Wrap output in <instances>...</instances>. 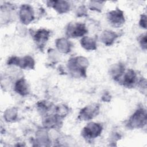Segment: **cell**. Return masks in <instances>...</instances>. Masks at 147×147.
Returning a JSON list of instances; mask_svg holds the SVG:
<instances>
[{
  "mask_svg": "<svg viewBox=\"0 0 147 147\" xmlns=\"http://www.w3.org/2000/svg\"><path fill=\"white\" fill-rule=\"evenodd\" d=\"M146 113L143 109H139L132 115L129 121V125L133 127H143L146 123Z\"/></svg>",
  "mask_w": 147,
  "mask_h": 147,
  "instance_id": "1",
  "label": "cell"
},
{
  "mask_svg": "<svg viewBox=\"0 0 147 147\" xmlns=\"http://www.w3.org/2000/svg\"><path fill=\"white\" fill-rule=\"evenodd\" d=\"M102 131V126L99 123H90L83 130V136L86 138H94Z\"/></svg>",
  "mask_w": 147,
  "mask_h": 147,
  "instance_id": "2",
  "label": "cell"
},
{
  "mask_svg": "<svg viewBox=\"0 0 147 147\" xmlns=\"http://www.w3.org/2000/svg\"><path fill=\"white\" fill-rule=\"evenodd\" d=\"M108 18L111 24L115 27L120 26L125 21L122 11L119 10L111 11L108 13Z\"/></svg>",
  "mask_w": 147,
  "mask_h": 147,
  "instance_id": "3",
  "label": "cell"
},
{
  "mask_svg": "<svg viewBox=\"0 0 147 147\" xmlns=\"http://www.w3.org/2000/svg\"><path fill=\"white\" fill-rule=\"evenodd\" d=\"M87 32L84 25L76 24L75 25H70L67 30V33L69 36L72 37L83 36Z\"/></svg>",
  "mask_w": 147,
  "mask_h": 147,
  "instance_id": "4",
  "label": "cell"
},
{
  "mask_svg": "<svg viewBox=\"0 0 147 147\" xmlns=\"http://www.w3.org/2000/svg\"><path fill=\"white\" fill-rule=\"evenodd\" d=\"M20 18L22 22L29 24L33 19V12L31 7L27 5H22L20 10Z\"/></svg>",
  "mask_w": 147,
  "mask_h": 147,
  "instance_id": "5",
  "label": "cell"
},
{
  "mask_svg": "<svg viewBox=\"0 0 147 147\" xmlns=\"http://www.w3.org/2000/svg\"><path fill=\"white\" fill-rule=\"evenodd\" d=\"M98 111L99 107L96 105L88 106L81 110L80 116L84 120H90L98 114Z\"/></svg>",
  "mask_w": 147,
  "mask_h": 147,
  "instance_id": "6",
  "label": "cell"
},
{
  "mask_svg": "<svg viewBox=\"0 0 147 147\" xmlns=\"http://www.w3.org/2000/svg\"><path fill=\"white\" fill-rule=\"evenodd\" d=\"M15 90L17 92L21 95H25L28 93V85L24 79H21L17 82L15 86Z\"/></svg>",
  "mask_w": 147,
  "mask_h": 147,
  "instance_id": "7",
  "label": "cell"
},
{
  "mask_svg": "<svg viewBox=\"0 0 147 147\" xmlns=\"http://www.w3.org/2000/svg\"><path fill=\"white\" fill-rule=\"evenodd\" d=\"M49 36V32L46 30H38L34 36L35 41L37 44H40L42 45L47 40Z\"/></svg>",
  "mask_w": 147,
  "mask_h": 147,
  "instance_id": "8",
  "label": "cell"
},
{
  "mask_svg": "<svg viewBox=\"0 0 147 147\" xmlns=\"http://www.w3.org/2000/svg\"><path fill=\"white\" fill-rule=\"evenodd\" d=\"M53 7L59 11V13H64L67 11L69 9L68 3L65 1H52Z\"/></svg>",
  "mask_w": 147,
  "mask_h": 147,
  "instance_id": "9",
  "label": "cell"
},
{
  "mask_svg": "<svg viewBox=\"0 0 147 147\" xmlns=\"http://www.w3.org/2000/svg\"><path fill=\"white\" fill-rule=\"evenodd\" d=\"M81 43H82V47L85 48L86 49L91 50V49H95V46H96L95 42L92 38H88L87 37H85L82 39Z\"/></svg>",
  "mask_w": 147,
  "mask_h": 147,
  "instance_id": "10",
  "label": "cell"
},
{
  "mask_svg": "<svg viewBox=\"0 0 147 147\" xmlns=\"http://www.w3.org/2000/svg\"><path fill=\"white\" fill-rule=\"evenodd\" d=\"M124 83L125 85L129 86L135 82L136 74L132 70H129L127 72L124 77Z\"/></svg>",
  "mask_w": 147,
  "mask_h": 147,
  "instance_id": "11",
  "label": "cell"
},
{
  "mask_svg": "<svg viewBox=\"0 0 147 147\" xmlns=\"http://www.w3.org/2000/svg\"><path fill=\"white\" fill-rule=\"evenodd\" d=\"M140 25L144 27L145 28H146V16H142L141 21H140Z\"/></svg>",
  "mask_w": 147,
  "mask_h": 147,
  "instance_id": "12",
  "label": "cell"
},
{
  "mask_svg": "<svg viewBox=\"0 0 147 147\" xmlns=\"http://www.w3.org/2000/svg\"><path fill=\"white\" fill-rule=\"evenodd\" d=\"M141 45L144 47L145 48H146V36H144L141 40Z\"/></svg>",
  "mask_w": 147,
  "mask_h": 147,
  "instance_id": "13",
  "label": "cell"
}]
</instances>
